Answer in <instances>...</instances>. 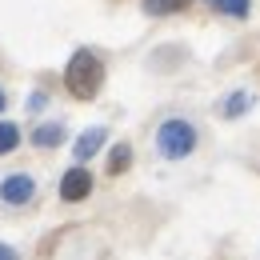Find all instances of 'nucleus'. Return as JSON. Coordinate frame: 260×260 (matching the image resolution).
<instances>
[{
  "instance_id": "nucleus-11",
  "label": "nucleus",
  "mask_w": 260,
  "mask_h": 260,
  "mask_svg": "<svg viewBox=\"0 0 260 260\" xmlns=\"http://www.w3.org/2000/svg\"><path fill=\"white\" fill-rule=\"evenodd\" d=\"M248 104H252V96H248V92H232V96L224 100V116H240Z\"/></svg>"
},
{
  "instance_id": "nucleus-6",
  "label": "nucleus",
  "mask_w": 260,
  "mask_h": 260,
  "mask_svg": "<svg viewBox=\"0 0 260 260\" xmlns=\"http://www.w3.org/2000/svg\"><path fill=\"white\" fill-rule=\"evenodd\" d=\"M32 144L36 148H56V144H64V124H40V128L32 132Z\"/></svg>"
},
{
  "instance_id": "nucleus-2",
  "label": "nucleus",
  "mask_w": 260,
  "mask_h": 260,
  "mask_svg": "<svg viewBox=\"0 0 260 260\" xmlns=\"http://www.w3.org/2000/svg\"><path fill=\"white\" fill-rule=\"evenodd\" d=\"M156 148H160L164 160H184V156L196 148V128L188 120L172 116V120H164L160 128H156Z\"/></svg>"
},
{
  "instance_id": "nucleus-9",
  "label": "nucleus",
  "mask_w": 260,
  "mask_h": 260,
  "mask_svg": "<svg viewBox=\"0 0 260 260\" xmlns=\"http://www.w3.org/2000/svg\"><path fill=\"white\" fill-rule=\"evenodd\" d=\"M188 0H144V12H152V16H168V12H180Z\"/></svg>"
},
{
  "instance_id": "nucleus-10",
  "label": "nucleus",
  "mask_w": 260,
  "mask_h": 260,
  "mask_svg": "<svg viewBox=\"0 0 260 260\" xmlns=\"http://www.w3.org/2000/svg\"><path fill=\"white\" fill-rule=\"evenodd\" d=\"M212 4L224 16H248V8H252V0H212Z\"/></svg>"
},
{
  "instance_id": "nucleus-3",
  "label": "nucleus",
  "mask_w": 260,
  "mask_h": 260,
  "mask_svg": "<svg viewBox=\"0 0 260 260\" xmlns=\"http://www.w3.org/2000/svg\"><path fill=\"white\" fill-rule=\"evenodd\" d=\"M32 196H36V180L28 172H12V176L0 180V200L4 204H28Z\"/></svg>"
},
{
  "instance_id": "nucleus-13",
  "label": "nucleus",
  "mask_w": 260,
  "mask_h": 260,
  "mask_svg": "<svg viewBox=\"0 0 260 260\" xmlns=\"http://www.w3.org/2000/svg\"><path fill=\"white\" fill-rule=\"evenodd\" d=\"M4 104H8V96H4V88H0V112H4Z\"/></svg>"
},
{
  "instance_id": "nucleus-5",
  "label": "nucleus",
  "mask_w": 260,
  "mask_h": 260,
  "mask_svg": "<svg viewBox=\"0 0 260 260\" xmlns=\"http://www.w3.org/2000/svg\"><path fill=\"white\" fill-rule=\"evenodd\" d=\"M104 140H108V132L104 128H88V132H80L76 136V148H72V156L84 164V160H92L100 148H104Z\"/></svg>"
},
{
  "instance_id": "nucleus-8",
  "label": "nucleus",
  "mask_w": 260,
  "mask_h": 260,
  "mask_svg": "<svg viewBox=\"0 0 260 260\" xmlns=\"http://www.w3.org/2000/svg\"><path fill=\"white\" fill-rule=\"evenodd\" d=\"M128 164H132V148H128V144H116V148H112V156H108V172H112V176H120Z\"/></svg>"
},
{
  "instance_id": "nucleus-12",
  "label": "nucleus",
  "mask_w": 260,
  "mask_h": 260,
  "mask_svg": "<svg viewBox=\"0 0 260 260\" xmlns=\"http://www.w3.org/2000/svg\"><path fill=\"white\" fill-rule=\"evenodd\" d=\"M0 260H20V256H16V248H8V244H0Z\"/></svg>"
},
{
  "instance_id": "nucleus-7",
  "label": "nucleus",
  "mask_w": 260,
  "mask_h": 260,
  "mask_svg": "<svg viewBox=\"0 0 260 260\" xmlns=\"http://www.w3.org/2000/svg\"><path fill=\"white\" fill-rule=\"evenodd\" d=\"M16 144H20V128L12 120H0V156H8Z\"/></svg>"
},
{
  "instance_id": "nucleus-1",
  "label": "nucleus",
  "mask_w": 260,
  "mask_h": 260,
  "mask_svg": "<svg viewBox=\"0 0 260 260\" xmlns=\"http://www.w3.org/2000/svg\"><path fill=\"white\" fill-rule=\"evenodd\" d=\"M64 84H68V92L76 100H92L96 96L100 84H104V64H100L96 52L76 48L72 60H68V68H64Z\"/></svg>"
},
{
  "instance_id": "nucleus-4",
  "label": "nucleus",
  "mask_w": 260,
  "mask_h": 260,
  "mask_svg": "<svg viewBox=\"0 0 260 260\" xmlns=\"http://www.w3.org/2000/svg\"><path fill=\"white\" fill-rule=\"evenodd\" d=\"M88 192H92V172H88L84 164L68 168V172H64V180H60V200L76 204V200H84Z\"/></svg>"
}]
</instances>
